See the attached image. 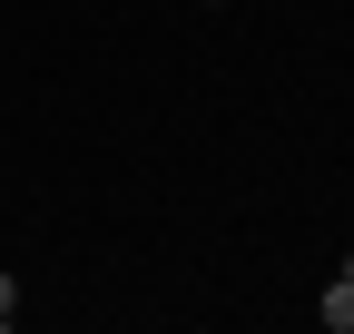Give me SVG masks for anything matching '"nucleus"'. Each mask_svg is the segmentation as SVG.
I'll return each mask as SVG.
<instances>
[{
  "label": "nucleus",
  "mask_w": 354,
  "mask_h": 334,
  "mask_svg": "<svg viewBox=\"0 0 354 334\" xmlns=\"http://www.w3.org/2000/svg\"><path fill=\"white\" fill-rule=\"evenodd\" d=\"M315 315H325V334H354V256L335 266V285H325V305H315Z\"/></svg>",
  "instance_id": "obj_1"
},
{
  "label": "nucleus",
  "mask_w": 354,
  "mask_h": 334,
  "mask_svg": "<svg viewBox=\"0 0 354 334\" xmlns=\"http://www.w3.org/2000/svg\"><path fill=\"white\" fill-rule=\"evenodd\" d=\"M20 315V275H0V324H10Z\"/></svg>",
  "instance_id": "obj_2"
},
{
  "label": "nucleus",
  "mask_w": 354,
  "mask_h": 334,
  "mask_svg": "<svg viewBox=\"0 0 354 334\" xmlns=\"http://www.w3.org/2000/svg\"><path fill=\"white\" fill-rule=\"evenodd\" d=\"M216 10H227V0H216Z\"/></svg>",
  "instance_id": "obj_3"
}]
</instances>
